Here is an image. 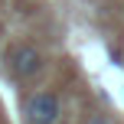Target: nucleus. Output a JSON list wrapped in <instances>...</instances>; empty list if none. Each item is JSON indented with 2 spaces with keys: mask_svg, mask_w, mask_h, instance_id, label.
I'll list each match as a JSON object with an SVG mask.
<instances>
[{
  "mask_svg": "<svg viewBox=\"0 0 124 124\" xmlns=\"http://www.w3.org/2000/svg\"><path fill=\"white\" fill-rule=\"evenodd\" d=\"M59 111H62L59 98L52 92H33V95H26V101H23L26 124H56Z\"/></svg>",
  "mask_w": 124,
  "mask_h": 124,
  "instance_id": "f257e3e1",
  "label": "nucleus"
},
{
  "mask_svg": "<svg viewBox=\"0 0 124 124\" xmlns=\"http://www.w3.org/2000/svg\"><path fill=\"white\" fill-rule=\"evenodd\" d=\"M7 65L16 78H33V75L43 69V52L30 43H13L7 49Z\"/></svg>",
  "mask_w": 124,
  "mask_h": 124,
  "instance_id": "f03ea898",
  "label": "nucleus"
},
{
  "mask_svg": "<svg viewBox=\"0 0 124 124\" xmlns=\"http://www.w3.org/2000/svg\"><path fill=\"white\" fill-rule=\"evenodd\" d=\"M88 124H105V118H92V121H88Z\"/></svg>",
  "mask_w": 124,
  "mask_h": 124,
  "instance_id": "7ed1b4c3",
  "label": "nucleus"
}]
</instances>
